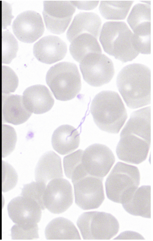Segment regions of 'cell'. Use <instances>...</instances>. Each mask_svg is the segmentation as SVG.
Returning <instances> with one entry per match:
<instances>
[{
	"mask_svg": "<svg viewBox=\"0 0 153 241\" xmlns=\"http://www.w3.org/2000/svg\"><path fill=\"white\" fill-rule=\"evenodd\" d=\"M151 144V107L134 111L121 131L116 148L118 158L139 164L146 159Z\"/></svg>",
	"mask_w": 153,
	"mask_h": 241,
	"instance_id": "1",
	"label": "cell"
},
{
	"mask_svg": "<svg viewBox=\"0 0 153 241\" xmlns=\"http://www.w3.org/2000/svg\"><path fill=\"white\" fill-rule=\"evenodd\" d=\"M151 78L150 69L142 64H130L120 71L117 86L128 107L136 109L150 104Z\"/></svg>",
	"mask_w": 153,
	"mask_h": 241,
	"instance_id": "2",
	"label": "cell"
},
{
	"mask_svg": "<svg viewBox=\"0 0 153 241\" xmlns=\"http://www.w3.org/2000/svg\"><path fill=\"white\" fill-rule=\"evenodd\" d=\"M90 109L97 126L110 133H118L128 117L121 98L113 91H102L97 94L92 101Z\"/></svg>",
	"mask_w": 153,
	"mask_h": 241,
	"instance_id": "3",
	"label": "cell"
},
{
	"mask_svg": "<svg viewBox=\"0 0 153 241\" xmlns=\"http://www.w3.org/2000/svg\"><path fill=\"white\" fill-rule=\"evenodd\" d=\"M99 40L105 52L123 63L132 60L140 53L134 45V34L123 21L105 22Z\"/></svg>",
	"mask_w": 153,
	"mask_h": 241,
	"instance_id": "4",
	"label": "cell"
},
{
	"mask_svg": "<svg viewBox=\"0 0 153 241\" xmlns=\"http://www.w3.org/2000/svg\"><path fill=\"white\" fill-rule=\"evenodd\" d=\"M46 81L56 98L61 101L74 98L81 88L77 67L70 62H60L51 67L47 73Z\"/></svg>",
	"mask_w": 153,
	"mask_h": 241,
	"instance_id": "5",
	"label": "cell"
},
{
	"mask_svg": "<svg viewBox=\"0 0 153 241\" xmlns=\"http://www.w3.org/2000/svg\"><path fill=\"white\" fill-rule=\"evenodd\" d=\"M140 180V172L136 166L118 162L105 182L107 198L114 202L122 204L138 187Z\"/></svg>",
	"mask_w": 153,
	"mask_h": 241,
	"instance_id": "6",
	"label": "cell"
},
{
	"mask_svg": "<svg viewBox=\"0 0 153 241\" xmlns=\"http://www.w3.org/2000/svg\"><path fill=\"white\" fill-rule=\"evenodd\" d=\"M76 224L85 240H109L117 235L119 229L116 218L102 211L83 213L79 217Z\"/></svg>",
	"mask_w": 153,
	"mask_h": 241,
	"instance_id": "7",
	"label": "cell"
},
{
	"mask_svg": "<svg viewBox=\"0 0 153 241\" xmlns=\"http://www.w3.org/2000/svg\"><path fill=\"white\" fill-rule=\"evenodd\" d=\"M79 63L84 80L93 87H100L108 83L114 75L113 63L104 54H88Z\"/></svg>",
	"mask_w": 153,
	"mask_h": 241,
	"instance_id": "8",
	"label": "cell"
},
{
	"mask_svg": "<svg viewBox=\"0 0 153 241\" xmlns=\"http://www.w3.org/2000/svg\"><path fill=\"white\" fill-rule=\"evenodd\" d=\"M134 33L136 48L139 53L151 54V6L138 3L132 8L127 20Z\"/></svg>",
	"mask_w": 153,
	"mask_h": 241,
	"instance_id": "9",
	"label": "cell"
},
{
	"mask_svg": "<svg viewBox=\"0 0 153 241\" xmlns=\"http://www.w3.org/2000/svg\"><path fill=\"white\" fill-rule=\"evenodd\" d=\"M103 179L88 175L72 182L75 203L79 207L86 210L100 207L105 199Z\"/></svg>",
	"mask_w": 153,
	"mask_h": 241,
	"instance_id": "10",
	"label": "cell"
},
{
	"mask_svg": "<svg viewBox=\"0 0 153 241\" xmlns=\"http://www.w3.org/2000/svg\"><path fill=\"white\" fill-rule=\"evenodd\" d=\"M42 14L47 29L60 34L65 32L74 13L76 6L72 1H43Z\"/></svg>",
	"mask_w": 153,
	"mask_h": 241,
	"instance_id": "11",
	"label": "cell"
},
{
	"mask_svg": "<svg viewBox=\"0 0 153 241\" xmlns=\"http://www.w3.org/2000/svg\"><path fill=\"white\" fill-rule=\"evenodd\" d=\"M115 161L111 150L106 145L95 143L85 149L82 154V163L87 174L103 178L109 172Z\"/></svg>",
	"mask_w": 153,
	"mask_h": 241,
	"instance_id": "12",
	"label": "cell"
},
{
	"mask_svg": "<svg viewBox=\"0 0 153 241\" xmlns=\"http://www.w3.org/2000/svg\"><path fill=\"white\" fill-rule=\"evenodd\" d=\"M73 189L70 182L62 178L48 182L43 196L45 206L50 212L59 214L66 211L72 204Z\"/></svg>",
	"mask_w": 153,
	"mask_h": 241,
	"instance_id": "13",
	"label": "cell"
},
{
	"mask_svg": "<svg viewBox=\"0 0 153 241\" xmlns=\"http://www.w3.org/2000/svg\"><path fill=\"white\" fill-rule=\"evenodd\" d=\"M13 32L20 41L33 43L44 33L45 28L41 15L33 10H27L19 14L12 24Z\"/></svg>",
	"mask_w": 153,
	"mask_h": 241,
	"instance_id": "14",
	"label": "cell"
},
{
	"mask_svg": "<svg viewBox=\"0 0 153 241\" xmlns=\"http://www.w3.org/2000/svg\"><path fill=\"white\" fill-rule=\"evenodd\" d=\"M7 208L10 218L16 224L32 225L37 224L41 220L40 207L29 198L22 196L16 197L9 202Z\"/></svg>",
	"mask_w": 153,
	"mask_h": 241,
	"instance_id": "15",
	"label": "cell"
},
{
	"mask_svg": "<svg viewBox=\"0 0 153 241\" xmlns=\"http://www.w3.org/2000/svg\"><path fill=\"white\" fill-rule=\"evenodd\" d=\"M32 113L25 106L22 96L0 91V116L2 123L21 124L26 122Z\"/></svg>",
	"mask_w": 153,
	"mask_h": 241,
	"instance_id": "16",
	"label": "cell"
},
{
	"mask_svg": "<svg viewBox=\"0 0 153 241\" xmlns=\"http://www.w3.org/2000/svg\"><path fill=\"white\" fill-rule=\"evenodd\" d=\"M67 49L66 43L59 37L48 35L35 43L33 54L39 61L50 64L63 59Z\"/></svg>",
	"mask_w": 153,
	"mask_h": 241,
	"instance_id": "17",
	"label": "cell"
},
{
	"mask_svg": "<svg viewBox=\"0 0 153 241\" xmlns=\"http://www.w3.org/2000/svg\"><path fill=\"white\" fill-rule=\"evenodd\" d=\"M22 97L27 109L36 114H42L49 111L54 102L48 88L40 84L32 86L26 88Z\"/></svg>",
	"mask_w": 153,
	"mask_h": 241,
	"instance_id": "18",
	"label": "cell"
},
{
	"mask_svg": "<svg viewBox=\"0 0 153 241\" xmlns=\"http://www.w3.org/2000/svg\"><path fill=\"white\" fill-rule=\"evenodd\" d=\"M102 21L99 16L92 12H81L74 17L66 33L67 39L71 42L79 35L89 34L97 39Z\"/></svg>",
	"mask_w": 153,
	"mask_h": 241,
	"instance_id": "19",
	"label": "cell"
},
{
	"mask_svg": "<svg viewBox=\"0 0 153 241\" xmlns=\"http://www.w3.org/2000/svg\"><path fill=\"white\" fill-rule=\"evenodd\" d=\"M35 175L37 181L46 184L49 181L63 177L60 157L53 151L46 152L40 157L36 166Z\"/></svg>",
	"mask_w": 153,
	"mask_h": 241,
	"instance_id": "20",
	"label": "cell"
},
{
	"mask_svg": "<svg viewBox=\"0 0 153 241\" xmlns=\"http://www.w3.org/2000/svg\"><path fill=\"white\" fill-rule=\"evenodd\" d=\"M151 188L150 185L138 187L122 204L124 209L131 215L150 218Z\"/></svg>",
	"mask_w": 153,
	"mask_h": 241,
	"instance_id": "21",
	"label": "cell"
},
{
	"mask_svg": "<svg viewBox=\"0 0 153 241\" xmlns=\"http://www.w3.org/2000/svg\"><path fill=\"white\" fill-rule=\"evenodd\" d=\"M80 137L76 129L68 125H61L52 134L51 143L54 149L61 155H65L75 150L79 146Z\"/></svg>",
	"mask_w": 153,
	"mask_h": 241,
	"instance_id": "22",
	"label": "cell"
},
{
	"mask_svg": "<svg viewBox=\"0 0 153 241\" xmlns=\"http://www.w3.org/2000/svg\"><path fill=\"white\" fill-rule=\"evenodd\" d=\"M45 234L47 240H81L74 223L63 217L53 219L47 225Z\"/></svg>",
	"mask_w": 153,
	"mask_h": 241,
	"instance_id": "23",
	"label": "cell"
},
{
	"mask_svg": "<svg viewBox=\"0 0 153 241\" xmlns=\"http://www.w3.org/2000/svg\"><path fill=\"white\" fill-rule=\"evenodd\" d=\"M69 51L74 59L79 63L88 54H102L97 39L88 33L81 34L73 40L70 46Z\"/></svg>",
	"mask_w": 153,
	"mask_h": 241,
	"instance_id": "24",
	"label": "cell"
},
{
	"mask_svg": "<svg viewBox=\"0 0 153 241\" xmlns=\"http://www.w3.org/2000/svg\"><path fill=\"white\" fill-rule=\"evenodd\" d=\"M134 1H101L99 10L102 16L108 20L125 19Z\"/></svg>",
	"mask_w": 153,
	"mask_h": 241,
	"instance_id": "25",
	"label": "cell"
},
{
	"mask_svg": "<svg viewBox=\"0 0 153 241\" xmlns=\"http://www.w3.org/2000/svg\"><path fill=\"white\" fill-rule=\"evenodd\" d=\"M1 39V63L9 64L16 56L18 43L13 35L8 31L2 32Z\"/></svg>",
	"mask_w": 153,
	"mask_h": 241,
	"instance_id": "26",
	"label": "cell"
},
{
	"mask_svg": "<svg viewBox=\"0 0 153 241\" xmlns=\"http://www.w3.org/2000/svg\"><path fill=\"white\" fill-rule=\"evenodd\" d=\"M16 140L17 135L14 128L0 121V146L2 157L8 155L13 151Z\"/></svg>",
	"mask_w": 153,
	"mask_h": 241,
	"instance_id": "27",
	"label": "cell"
},
{
	"mask_svg": "<svg viewBox=\"0 0 153 241\" xmlns=\"http://www.w3.org/2000/svg\"><path fill=\"white\" fill-rule=\"evenodd\" d=\"M83 151L79 149L64 157L63 165L66 176L71 179L85 170L82 163Z\"/></svg>",
	"mask_w": 153,
	"mask_h": 241,
	"instance_id": "28",
	"label": "cell"
},
{
	"mask_svg": "<svg viewBox=\"0 0 153 241\" xmlns=\"http://www.w3.org/2000/svg\"><path fill=\"white\" fill-rule=\"evenodd\" d=\"M46 186V184L43 182L32 181L24 185L21 195L33 200L43 210L45 208L44 203L43 196Z\"/></svg>",
	"mask_w": 153,
	"mask_h": 241,
	"instance_id": "29",
	"label": "cell"
},
{
	"mask_svg": "<svg viewBox=\"0 0 153 241\" xmlns=\"http://www.w3.org/2000/svg\"><path fill=\"white\" fill-rule=\"evenodd\" d=\"M39 228L37 224L22 225L16 224L12 227L11 237L14 240H31L39 238Z\"/></svg>",
	"mask_w": 153,
	"mask_h": 241,
	"instance_id": "30",
	"label": "cell"
},
{
	"mask_svg": "<svg viewBox=\"0 0 153 241\" xmlns=\"http://www.w3.org/2000/svg\"><path fill=\"white\" fill-rule=\"evenodd\" d=\"M2 79L0 91L5 93L14 92L19 82L18 77L13 71L9 67L1 66Z\"/></svg>",
	"mask_w": 153,
	"mask_h": 241,
	"instance_id": "31",
	"label": "cell"
},
{
	"mask_svg": "<svg viewBox=\"0 0 153 241\" xmlns=\"http://www.w3.org/2000/svg\"><path fill=\"white\" fill-rule=\"evenodd\" d=\"M2 189L3 192L13 188L18 181V176L14 169L9 163L2 161L1 163Z\"/></svg>",
	"mask_w": 153,
	"mask_h": 241,
	"instance_id": "32",
	"label": "cell"
},
{
	"mask_svg": "<svg viewBox=\"0 0 153 241\" xmlns=\"http://www.w3.org/2000/svg\"><path fill=\"white\" fill-rule=\"evenodd\" d=\"M0 3L2 10V28L4 29L10 25L13 16L12 14V8L10 4L4 1H0Z\"/></svg>",
	"mask_w": 153,
	"mask_h": 241,
	"instance_id": "33",
	"label": "cell"
},
{
	"mask_svg": "<svg viewBox=\"0 0 153 241\" xmlns=\"http://www.w3.org/2000/svg\"><path fill=\"white\" fill-rule=\"evenodd\" d=\"M114 239L128 240L137 239L145 240L140 234L132 231H126L121 233L118 237Z\"/></svg>",
	"mask_w": 153,
	"mask_h": 241,
	"instance_id": "34",
	"label": "cell"
},
{
	"mask_svg": "<svg viewBox=\"0 0 153 241\" xmlns=\"http://www.w3.org/2000/svg\"><path fill=\"white\" fill-rule=\"evenodd\" d=\"M81 5L79 6V8L85 10H92L96 7L99 2V1H81Z\"/></svg>",
	"mask_w": 153,
	"mask_h": 241,
	"instance_id": "35",
	"label": "cell"
},
{
	"mask_svg": "<svg viewBox=\"0 0 153 241\" xmlns=\"http://www.w3.org/2000/svg\"><path fill=\"white\" fill-rule=\"evenodd\" d=\"M4 200L3 197L0 198V221H1V211L4 206Z\"/></svg>",
	"mask_w": 153,
	"mask_h": 241,
	"instance_id": "36",
	"label": "cell"
},
{
	"mask_svg": "<svg viewBox=\"0 0 153 241\" xmlns=\"http://www.w3.org/2000/svg\"><path fill=\"white\" fill-rule=\"evenodd\" d=\"M2 10L1 4L0 3V32L2 28Z\"/></svg>",
	"mask_w": 153,
	"mask_h": 241,
	"instance_id": "37",
	"label": "cell"
},
{
	"mask_svg": "<svg viewBox=\"0 0 153 241\" xmlns=\"http://www.w3.org/2000/svg\"><path fill=\"white\" fill-rule=\"evenodd\" d=\"M1 63L0 62V87L1 85V78H2L1 70Z\"/></svg>",
	"mask_w": 153,
	"mask_h": 241,
	"instance_id": "38",
	"label": "cell"
},
{
	"mask_svg": "<svg viewBox=\"0 0 153 241\" xmlns=\"http://www.w3.org/2000/svg\"></svg>",
	"mask_w": 153,
	"mask_h": 241,
	"instance_id": "39",
	"label": "cell"
}]
</instances>
